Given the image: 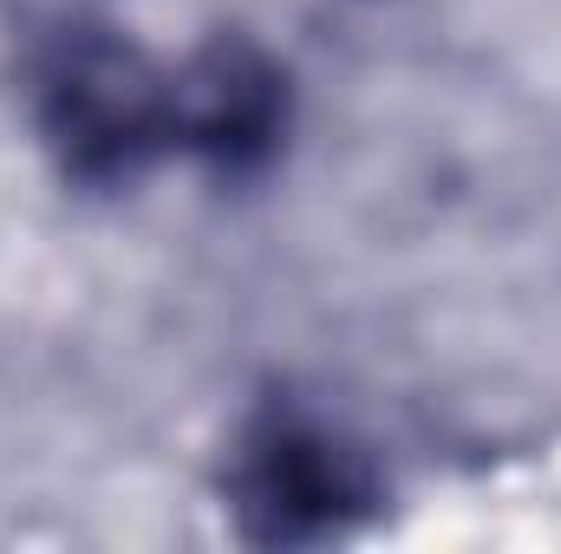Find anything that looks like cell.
<instances>
[{
  "instance_id": "obj_1",
  "label": "cell",
  "mask_w": 561,
  "mask_h": 554,
  "mask_svg": "<svg viewBox=\"0 0 561 554\" xmlns=\"http://www.w3.org/2000/svg\"><path fill=\"white\" fill-rule=\"evenodd\" d=\"M26 112L79 189H125L176 150V66L99 13H53L26 39Z\"/></svg>"
},
{
  "instance_id": "obj_2",
  "label": "cell",
  "mask_w": 561,
  "mask_h": 554,
  "mask_svg": "<svg viewBox=\"0 0 561 554\" xmlns=\"http://www.w3.org/2000/svg\"><path fill=\"white\" fill-rule=\"evenodd\" d=\"M222 509L249 549H327L386 509V470L313 399L268 392L229 443Z\"/></svg>"
},
{
  "instance_id": "obj_3",
  "label": "cell",
  "mask_w": 561,
  "mask_h": 554,
  "mask_svg": "<svg viewBox=\"0 0 561 554\" xmlns=\"http://www.w3.org/2000/svg\"><path fill=\"white\" fill-rule=\"evenodd\" d=\"M287 138V72L249 39L216 33L176 66V150L216 176H262Z\"/></svg>"
}]
</instances>
